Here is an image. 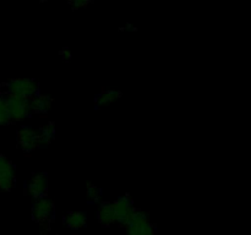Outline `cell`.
I'll return each mask as SVG.
<instances>
[{
	"label": "cell",
	"mask_w": 251,
	"mask_h": 235,
	"mask_svg": "<svg viewBox=\"0 0 251 235\" xmlns=\"http://www.w3.org/2000/svg\"><path fill=\"white\" fill-rule=\"evenodd\" d=\"M38 90L39 86L36 81L29 80V78H20V80H12L5 83V88L1 92L4 94H11L31 99L32 97L38 94Z\"/></svg>",
	"instance_id": "6da1fadb"
},
{
	"label": "cell",
	"mask_w": 251,
	"mask_h": 235,
	"mask_svg": "<svg viewBox=\"0 0 251 235\" xmlns=\"http://www.w3.org/2000/svg\"><path fill=\"white\" fill-rule=\"evenodd\" d=\"M126 235H156L154 225L150 222L146 213L135 210L126 223Z\"/></svg>",
	"instance_id": "7a4b0ae2"
},
{
	"label": "cell",
	"mask_w": 251,
	"mask_h": 235,
	"mask_svg": "<svg viewBox=\"0 0 251 235\" xmlns=\"http://www.w3.org/2000/svg\"><path fill=\"white\" fill-rule=\"evenodd\" d=\"M2 95L5 98V102H6L11 121H21L25 118L28 117L29 114H32L31 107H29V99L11 94H4V93H2Z\"/></svg>",
	"instance_id": "3957f363"
},
{
	"label": "cell",
	"mask_w": 251,
	"mask_h": 235,
	"mask_svg": "<svg viewBox=\"0 0 251 235\" xmlns=\"http://www.w3.org/2000/svg\"><path fill=\"white\" fill-rule=\"evenodd\" d=\"M54 214H55V206L50 198L47 196L37 198L32 207V215L39 224L48 227L49 222L54 218Z\"/></svg>",
	"instance_id": "277c9868"
},
{
	"label": "cell",
	"mask_w": 251,
	"mask_h": 235,
	"mask_svg": "<svg viewBox=\"0 0 251 235\" xmlns=\"http://www.w3.org/2000/svg\"><path fill=\"white\" fill-rule=\"evenodd\" d=\"M16 184V174L12 162L0 154V190L11 191Z\"/></svg>",
	"instance_id": "5b68a950"
},
{
	"label": "cell",
	"mask_w": 251,
	"mask_h": 235,
	"mask_svg": "<svg viewBox=\"0 0 251 235\" xmlns=\"http://www.w3.org/2000/svg\"><path fill=\"white\" fill-rule=\"evenodd\" d=\"M113 208H114L115 215H117V223L125 225V223L129 220L132 213L135 212L134 201L129 195L120 196V197L115 198L112 202Z\"/></svg>",
	"instance_id": "8992f818"
},
{
	"label": "cell",
	"mask_w": 251,
	"mask_h": 235,
	"mask_svg": "<svg viewBox=\"0 0 251 235\" xmlns=\"http://www.w3.org/2000/svg\"><path fill=\"white\" fill-rule=\"evenodd\" d=\"M17 142H19L20 148L26 153L33 152L34 149L38 148V136H37V131L32 127L26 126L22 127L17 132Z\"/></svg>",
	"instance_id": "52a82bcc"
},
{
	"label": "cell",
	"mask_w": 251,
	"mask_h": 235,
	"mask_svg": "<svg viewBox=\"0 0 251 235\" xmlns=\"http://www.w3.org/2000/svg\"><path fill=\"white\" fill-rule=\"evenodd\" d=\"M28 192L34 198H41L47 196L48 192V178L44 173L34 174L28 183Z\"/></svg>",
	"instance_id": "ba28073f"
},
{
	"label": "cell",
	"mask_w": 251,
	"mask_h": 235,
	"mask_svg": "<svg viewBox=\"0 0 251 235\" xmlns=\"http://www.w3.org/2000/svg\"><path fill=\"white\" fill-rule=\"evenodd\" d=\"M53 104V99L46 94H36L29 99V107H31L32 114H46L49 112Z\"/></svg>",
	"instance_id": "9c48e42d"
},
{
	"label": "cell",
	"mask_w": 251,
	"mask_h": 235,
	"mask_svg": "<svg viewBox=\"0 0 251 235\" xmlns=\"http://www.w3.org/2000/svg\"><path fill=\"white\" fill-rule=\"evenodd\" d=\"M98 220L102 225L109 227V225L117 223V215H115L114 208L112 202H103L98 210Z\"/></svg>",
	"instance_id": "30bf717a"
},
{
	"label": "cell",
	"mask_w": 251,
	"mask_h": 235,
	"mask_svg": "<svg viewBox=\"0 0 251 235\" xmlns=\"http://www.w3.org/2000/svg\"><path fill=\"white\" fill-rule=\"evenodd\" d=\"M64 223L70 229L78 230L86 225V223H87V215L83 212H70L64 218Z\"/></svg>",
	"instance_id": "8fae6325"
},
{
	"label": "cell",
	"mask_w": 251,
	"mask_h": 235,
	"mask_svg": "<svg viewBox=\"0 0 251 235\" xmlns=\"http://www.w3.org/2000/svg\"><path fill=\"white\" fill-rule=\"evenodd\" d=\"M37 136H38V144L39 147L48 146L55 136V126L51 122L41 126V129L37 131Z\"/></svg>",
	"instance_id": "7c38bea8"
},
{
	"label": "cell",
	"mask_w": 251,
	"mask_h": 235,
	"mask_svg": "<svg viewBox=\"0 0 251 235\" xmlns=\"http://www.w3.org/2000/svg\"><path fill=\"white\" fill-rule=\"evenodd\" d=\"M120 97H122V93L119 91L105 90L100 95H97V98H96V104H97V107H104V105H108L110 103L118 100Z\"/></svg>",
	"instance_id": "4fadbf2b"
},
{
	"label": "cell",
	"mask_w": 251,
	"mask_h": 235,
	"mask_svg": "<svg viewBox=\"0 0 251 235\" xmlns=\"http://www.w3.org/2000/svg\"><path fill=\"white\" fill-rule=\"evenodd\" d=\"M86 195H87V200L90 202L96 203L100 200L102 197V191L98 186H96L95 184L87 183V188H86Z\"/></svg>",
	"instance_id": "5bb4252c"
},
{
	"label": "cell",
	"mask_w": 251,
	"mask_h": 235,
	"mask_svg": "<svg viewBox=\"0 0 251 235\" xmlns=\"http://www.w3.org/2000/svg\"><path fill=\"white\" fill-rule=\"evenodd\" d=\"M11 122L10 120V114L9 110H7L6 102H5V98L2 95V93H0V125H6Z\"/></svg>",
	"instance_id": "9a60e30c"
},
{
	"label": "cell",
	"mask_w": 251,
	"mask_h": 235,
	"mask_svg": "<svg viewBox=\"0 0 251 235\" xmlns=\"http://www.w3.org/2000/svg\"><path fill=\"white\" fill-rule=\"evenodd\" d=\"M68 1L75 7H82V6H86L87 4H90L92 0H68Z\"/></svg>",
	"instance_id": "2e32d148"
},
{
	"label": "cell",
	"mask_w": 251,
	"mask_h": 235,
	"mask_svg": "<svg viewBox=\"0 0 251 235\" xmlns=\"http://www.w3.org/2000/svg\"><path fill=\"white\" fill-rule=\"evenodd\" d=\"M61 55H63L64 60H70V58H71V54L68 49H64V50L61 51Z\"/></svg>",
	"instance_id": "e0dca14e"
},
{
	"label": "cell",
	"mask_w": 251,
	"mask_h": 235,
	"mask_svg": "<svg viewBox=\"0 0 251 235\" xmlns=\"http://www.w3.org/2000/svg\"><path fill=\"white\" fill-rule=\"evenodd\" d=\"M41 1H44V0H41Z\"/></svg>",
	"instance_id": "ac0fdd59"
}]
</instances>
